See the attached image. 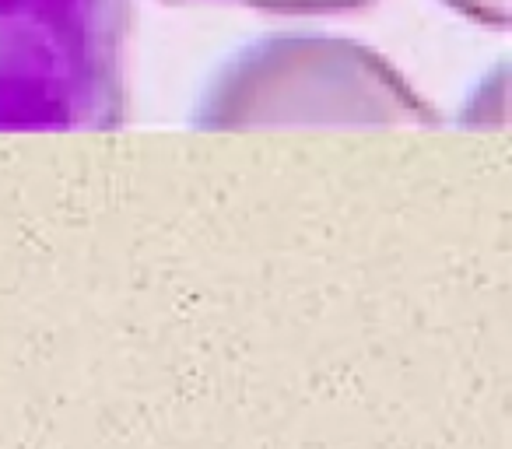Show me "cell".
<instances>
[{
  "mask_svg": "<svg viewBox=\"0 0 512 449\" xmlns=\"http://www.w3.org/2000/svg\"><path fill=\"white\" fill-rule=\"evenodd\" d=\"M197 127H425L435 109L383 53L341 36H271L218 67Z\"/></svg>",
  "mask_w": 512,
  "mask_h": 449,
  "instance_id": "1",
  "label": "cell"
},
{
  "mask_svg": "<svg viewBox=\"0 0 512 449\" xmlns=\"http://www.w3.org/2000/svg\"><path fill=\"white\" fill-rule=\"evenodd\" d=\"M449 11L463 15L467 22L484 29H505L509 25V0H442Z\"/></svg>",
  "mask_w": 512,
  "mask_h": 449,
  "instance_id": "4",
  "label": "cell"
},
{
  "mask_svg": "<svg viewBox=\"0 0 512 449\" xmlns=\"http://www.w3.org/2000/svg\"><path fill=\"white\" fill-rule=\"evenodd\" d=\"M179 4H200V0H179ZM204 4H242V8L281 11V15H327V11H348L365 0H204Z\"/></svg>",
  "mask_w": 512,
  "mask_h": 449,
  "instance_id": "3",
  "label": "cell"
},
{
  "mask_svg": "<svg viewBox=\"0 0 512 449\" xmlns=\"http://www.w3.org/2000/svg\"><path fill=\"white\" fill-rule=\"evenodd\" d=\"M130 29V0H0V134L123 123Z\"/></svg>",
  "mask_w": 512,
  "mask_h": 449,
  "instance_id": "2",
  "label": "cell"
}]
</instances>
